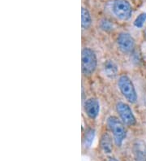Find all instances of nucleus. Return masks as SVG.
<instances>
[{
	"label": "nucleus",
	"mask_w": 146,
	"mask_h": 161,
	"mask_svg": "<svg viewBox=\"0 0 146 161\" xmlns=\"http://www.w3.org/2000/svg\"><path fill=\"white\" fill-rule=\"evenodd\" d=\"M84 111L90 119L97 118L100 111V104L97 98H88L84 103Z\"/></svg>",
	"instance_id": "7"
},
{
	"label": "nucleus",
	"mask_w": 146,
	"mask_h": 161,
	"mask_svg": "<svg viewBox=\"0 0 146 161\" xmlns=\"http://www.w3.org/2000/svg\"><path fill=\"white\" fill-rule=\"evenodd\" d=\"M119 88L127 100L134 103L137 100V94L132 81L127 75L121 76L119 79Z\"/></svg>",
	"instance_id": "3"
},
{
	"label": "nucleus",
	"mask_w": 146,
	"mask_h": 161,
	"mask_svg": "<svg viewBox=\"0 0 146 161\" xmlns=\"http://www.w3.org/2000/svg\"><path fill=\"white\" fill-rule=\"evenodd\" d=\"M108 161H119V160H118V159H115V158L111 157V158H110L109 160H108Z\"/></svg>",
	"instance_id": "15"
},
{
	"label": "nucleus",
	"mask_w": 146,
	"mask_h": 161,
	"mask_svg": "<svg viewBox=\"0 0 146 161\" xmlns=\"http://www.w3.org/2000/svg\"><path fill=\"white\" fill-rule=\"evenodd\" d=\"M116 109L119 116H120L121 120L123 122V124L129 126H132L136 125V117H135L129 105H127L125 103L119 102L117 103Z\"/></svg>",
	"instance_id": "5"
},
{
	"label": "nucleus",
	"mask_w": 146,
	"mask_h": 161,
	"mask_svg": "<svg viewBox=\"0 0 146 161\" xmlns=\"http://www.w3.org/2000/svg\"><path fill=\"white\" fill-rule=\"evenodd\" d=\"M94 137H95V130H93V129H89L86 131L84 138V146L86 148L89 147L92 145Z\"/></svg>",
	"instance_id": "12"
},
{
	"label": "nucleus",
	"mask_w": 146,
	"mask_h": 161,
	"mask_svg": "<svg viewBox=\"0 0 146 161\" xmlns=\"http://www.w3.org/2000/svg\"><path fill=\"white\" fill-rule=\"evenodd\" d=\"M82 72L84 75L89 76L94 73L97 68V56L94 51L90 48H84L81 55Z\"/></svg>",
	"instance_id": "2"
},
{
	"label": "nucleus",
	"mask_w": 146,
	"mask_h": 161,
	"mask_svg": "<svg viewBox=\"0 0 146 161\" xmlns=\"http://www.w3.org/2000/svg\"><path fill=\"white\" fill-rule=\"evenodd\" d=\"M133 154L136 161H146V144L137 140L133 144Z\"/></svg>",
	"instance_id": "8"
},
{
	"label": "nucleus",
	"mask_w": 146,
	"mask_h": 161,
	"mask_svg": "<svg viewBox=\"0 0 146 161\" xmlns=\"http://www.w3.org/2000/svg\"><path fill=\"white\" fill-rule=\"evenodd\" d=\"M107 125L113 134L116 146L120 147L127 136V131L123 122L115 116H110L107 119Z\"/></svg>",
	"instance_id": "1"
},
{
	"label": "nucleus",
	"mask_w": 146,
	"mask_h": 161,
	"mask_svg": "<svg viewBox=\"0 0 146 161\" xmlns=\"http://www.w3.org/2000/svg\"><path fill=\"white\" fill-rule=\"evenodd\" d=\"M104 73L107 77L111 79H114L117 77L118 75V66L112 60H106L104 63L103 65Z\"/></svg>",
	"instance_id": "9"
},
{
	"label": "nucleus",
	"mask_w": 146,
	"mask_h": 161,
	"mask_svg": "<svg viewBox=\"0 0 146 161\" xmlns=\"http://www.w3.org/2000/svg\"><path fill=\"white\" fill-rule=\"evenodd\" d=\"M117 42L119 50L123 53H130L134 49L135 40L128 33H122L119 34Z\"/></svg>",
	"instance_id": "6"
},
{
	"label": "nucleus",
	"mask_w": 146,
	"mask_h": 161,
	"mask_svg": "<svg viewBox=\"0 0 146 161\" xmlns=\"http://www.w3.org/2000/svg\"><path fill=\"white\" fill-rule=\"evenodd\" d=\"M101 28L105 31H110V30H113V25L109 20H102L101 22Z\"/></svg>",
	"instance_id": "14"
},
{
	"label": "nucleus",
	"mask_w": 146,
	"mask_h": 161,
	"mask_svg": "<svg viewBox=\"0 0 146 161\" xmlns=\"http://www.w3.org/2000/svg\"><path fill=\"white\" fill-rule=\"evenodd\" d=\"M146 21V12L140 14L134 21V25L136 28H142Z\"/></svg>",
	"instance_id": "13"
},
{
	"label": "nucleus",
	"mask_w": 146,
	"mask_h": 161,
	"mask_svg": "<svg viewBox=\"0 0 146 161\" xmlns=\"http://www.w3.org/2000/svg\"><path fill=\"white\" fill-rule=\"evenodd\" d=\"M145 36H146V31H145Z\"/></svg>",
	"instance_id": "16"
},
{
	"label": "nucleus",
	"mask_w": 146,
	"mask_h": 161,
	"mask_svg": "<svg viewBox=\"0 0 146 161\" xmlns=\"http://www.w3.org/2000/svg\"><path fill=\"white\" fill-rule=\"evenodd\" d=\"M92 24V18L88 9L82 8L81 10V25L84 30L89 29Z\"/></svg>",
	"instance_id": "11"
},
{
	"label": "nucleus",
	"mask_w": 146,
	"mask_h": 161,
	"mask_svg": "<svg viewBox=\"0 0 146 161\" xmlns=\"http://www.w3.org/2000/svg\"><path fill=\"white\" fill-rule=\"evenodd\" d=\"M101 150L105 154H111L113 151V144H112V138L109 134L104 133L100 141Z\"/></svg>",
	"instance_id": "10"
},
{
	"label": "nucleus",
	"mask_w": 146,
	"mask_h": 161,
	"mask_svg": "<svg viewBox=\"0 0 146 161\" xmlns=\"http://www.w3.org/2000/svg\"><path fill=\"white\" fill-rule=\"evenodd\" d=\"M112 11L122 20L130 19L132 13V8L127 0H115L112 4Z\"/></svg>",
	"instance_id": "4"
}]
</instances>
